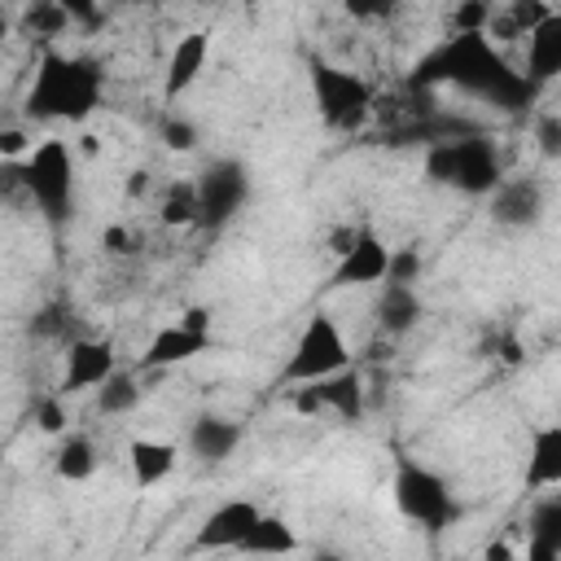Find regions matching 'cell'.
Segmentation results:
<instances>
[{
  "mask_svg": "<svg viewBox=\"0 0 561 561\" xmlns=\"http://www.w3.org/2000/svg\"><path fill=\"white\" fill-rule=\"evenodd\" d=\"M193 188H197V224L219 228V224H228V219L245 206V197H250V175H245L241 162L224 158V162H210Z\"/></svg>",
  "mask_w": 561,
  "mask_h": 561,
  "instance_id": "7",
  "label": "cell"
},
{
  "mask_svg": "<svg viewBox=\"0 0 561 561\" xmlns=\"http://www.w3.org/2000/svg\"><path fill=\"white\" fill-rule=\"evenodd\" d=\"M206 57H210V39H206L202 31H188L184 39H175L171 61H167V83H162V92H167V96H180L184 88H193V79L202 75Z\"/></svg>",
  "mask_w": 561,
  "mask_h": 561,
  "instance_id": "12",
  "label": "cell"
},
{
  "mask_svg": "<svg viewBox=\"0 0 561 561\" xmlns=\"http://www.w3.org/2000/svg\"><path fill=\"white\" fill-rule=\"evenodd\" d=\"M145 188H149V175H145V171H131V175H127V197H140Z\"/></svg>",
  "mask_w": 561,
  "mask_h": 561,
  "instance_id": "40",
  "label": "cell"
},
{
  "mask_svg": "<svg viewBox=\"0 0 561 561\" xmlns=\"http://www.w3.org/2000/svg\"><path fill=\"white\" fill-rule=\"evenodd\" d=\"M101 101V70L88 57L44 53L35 70V88L26 96V110L35 118H88Z\"/></svg>",
  "mask_w": 561,
  "mask_h": 561,
  "instance_id": "1",
  "label": "cell"
},
{
  "mask_svg": "<svg viewBox=\"0 0 561 561\" xmlns=\"http://www.w3.org/2000/svg\"><path fill=\"white\" fill-rule=\"evenodd\" d=\"M237 443H241V425L228 421V416H210V412H206V416H197L193 430H188L193 456H202V460H210V465L228 460V456L237 451Z\"/></svg>",
  "mask_w": 561,
  "mask_h": 561,
  "instance_id": "13",
  "label": "cell"
},
{
  "mask_svg": "<svg viewBox=\"0 0 561 561\" xmlns=\"http://www.w3.org/2000/svg\"><path fill=\"white\" fill-rule=\"evenodd\" d=\"M206 346H210V337H197V333H188V329L171 324V329L153 333L149 351L140 355V368H171V364H184V359L202 355Z\"/></svg>",
  "mask_w": 561,
  "mask_h": 561,
  "instance_id": "15",
  "label": "cell"
},
{
  "mask_svg": "<svg viewBox=\"0 0 561 561\" xmlns=\"http://www.w3.org/2000/svg\"><path fill=\"white\" fill-rule=\"evenodd\" d=\"M491 4L486 0H469V4H456L451 13V31L456 35H486V22H491Z\"/></svg>",
  "mask_w": 561,
  "mask_h": 561,
  "instance_id": "26",
  "label": "cell"
},
{
  "mask_svg": "<svg viewBox=\"0 0 561 561\" xmlns=\"http://www.w3.org/2000/svg\"><path fill=\"white\" fill-rule=\"evenodd\" d=\"M241 552H250V557H289L294 548H298V535H294V526L285 522V517H272V513H259L254 517V526L241 535V543H237Z\"/></svg>",
  "mask_w": 561,
  "mask_h": 561,
  "instance_id": "16",
  "label": "cell"
},
{
  "mask_svg": "<svg viewBox=\"0 0 561 561\" xmlns=\"http://www.w3.org/2000/svg\"><path fill=\"white\" fill-rule=\"evenodd\" d=\"M162 140H167V149L188 153V149L197 145V127H193L188 118H167V123H162Z\"/></svg>",
  "mask_w": 561,
  "mask_h": 561,
  "instance_id": "29",
  "label": "cell"
},
{
  "mask_svg": "<svg viewBox=\"0 0 561 561\" xmlns=\"http://www.w3.org/2000/svg\"><path fill=\"white\" fill-rule=\"evenodd\" d=\"M355 237H359V232H355V228H337V232H333V254H337V259H342V254H346V250H351V245H355Z\"/></svg>",
  "mask_w": 561,
  "mask_h": 561,
  "instance_id": "38",
  "label": "cell"
},
{
  "mask_svg": "<svg viewBox=\"0 0 561 561\" xmlns=\"http://www.w3.org/2000/svg\"><path fill=\"white\" fill-rule=\"evenodd\" d=\"M4 35H9V18L0 13V39H4Z\"/></svg>",
  "mask_w": 561,
  "mask_h": 561,
  "instance_id": "42",
  "label": "cell"
},
{
  "mask_svg": "<svg viewBox=\"0 0 561 561\" xmlns=\"http://www.w3.org/2000/svg\"><path fill=\"white\" fill-rule=\"evenodd\" d=\"M92 469H96V447H92V438L70 434V438L57 447V473H61L66 482H83V478H92Z\"/></svg>",
  "mask_w": 561,
  "mask_h": 561,
  "instance_id": "22",
  "label": "cell"
},
{
  "mask_svg": "<svg viewBox=\"0 0 561 561\" xmlns=\"http://www.w3.org/2000/svg\"><path fill=\"white\" fill-rule=\"evenodd\" d=\"M35 149V140L22 127H0V158H26Z\"/></svg>",
  "mask_w": 561,
  "mask_h": 561,
  "instance_id": "32",
  "label": "cell"
},
{
  "mask_svg": "<svg viewBox=\"0 0 561 561\" xmlns=\"http://www.w3.org/2000/svg\"><path fill=\"white\" fill-rule=\"evenodd\" d=\"M158 215H162V224H175V228L197 224V188L193 184H171L162 206H158Z\"/></svg>",
  "mask_w": 561,
  "mask_h": 561,
  "instance_id": "23",
  "label": "cell"
},
{
  "mask_svg": "<svg viewBox=\"0 0 561 561\" xmlns=\"http://www.w3.org/2000/svg\"><path fill=\"white\" fill-rule=\"evenodd\" d=\"M386 259H390V250L373 232H359L355 245L337 259L329 285H373V280H386Z\"/></svg>",
  "mask_w": 561,
  "mask_h": 561,
  "instance_id": "11",
  "label": "cell"
},
{
  "mask_svg": "<svg viewBox=\"0 0 561 561\" xmlns=\"http://www.w3.org/2000/svg\"><path fill=\"white\" fill-rule=\"evenodd\" d=\"M482 561H513V548H508L504 539H495V543H486V552H482Z\"/></svg>",
  "mask_w": 561,
  "mask_h": 561,
  "instance_id": "39",
  "label": "cell"
},
{
  "mask_svg": "<svg viewBox=\"0 0 561 561\" xmlns=\"http://www.w3.org/2000/svg\"><path fill=\"white\" fill-rule=\"evenodd\" d=\"M101 241H105V250H110V254H127V250H131V232H127V228H118V224H114V228H105V237H101Z\"/></svg>",
  "mask_w": 561,
  "mask_h": 561,
  "instance_id": "37",
  "label": "cell"
},
{
  "mask_svg": "<svg viewBox=\"0 0 561 561\" xmlns=\"http://www.w3.org/2000/svg\"><path fill=\"white\" fill-rule=\"evenodd\" d=\"M316 561H346V557H337V552H316Z\"/></svg>",
  "mask_w": 561,
  "mask_h": 561,
  "instance_id": "41",
  "label": "cell"
},
{
  "mask_svg": "<svg viewBox=\"0 0 561 561\" xmlns=\"http://www.w3.org/2000/svg\"><path fill=\"white\" fill-rule=\"evenodd\" d=\"M180 329H188V333H197V337H210V311H206V307H188L184 320H180Z\"/></svg>",
  "mask_w": 561,
  "mask_h": 561,
  "instance_id": "35",
  "label": "cell"
},
{
  "mask_svg": "<svg viewBox=\"0 0 561 561\" xmlns=\"http://www.w3.org/2000/svg\"><path fill=\"white\" fill-rule=\"evenodd\" d=\"M539 149H543L548 158L561 153V118H557V114H543V118H539Z\"/></svg>",
  "mask_w": 561,
  "mask_h": 561,
  "instance_id": "34",
  "label": "cell"
},
{
  "mask_svg": "<svg viewBox=\"0 0 561 561\" xmlns=\"http://www.w3.org/2000/svg\"><path fill=\"white\" fill-rule=\"evenodd\" d=\"M140 403V381H136V373H123V368H114L101 386H96V408L101 412H110V416H118V412H131Z\"/></svg>",
  "mask_w": 561,
  "mask_h": 561,
  "instance_id": "21",
  "label": "cell"
},
{
  "mask_svg": "<svg viewBox=\"0 0 561 561\" xmlns=\"http://www.w3.org/2000/svg\"><path fill=\"white\" fill-rule=\"evenodd\" d=\"M127 465H131V478L140 486H153L175 469V447L162 443V438H136L127 447Z\"/></svg>",
  "mask_w": 561,
  "mask_h": 561,
  "instance_id": "18",
  "label": "cell"
},
{
  "mask_svg": "<svg viewBox=\"0 0 561 561\" xmlns=\"http://www.w3.org/2000/svg\"><path fill=\"white\" fill-rule=\"evenodd\" d=\"M530 539H548V543H561V500L557 495H548V500H539L535 508H530Z\"/></svg>",
  "mask_w": 561,
  "mask_h": 561,
  "instance_id": "25",
  "label": "cell"
},
{
  "mask_svg": "<svg viewBox=\"0 0 561 561\" xmlns=\"http://www.w3.org/2000/svg\"><path fill=\"white\" fill-rule=\"evenodd\" d=\"M342 368H351V351H346V342H342V329L333 324V316L316 311V316L302 324L298 342H294V355H289V364H285V381L307 386V381H324V377H333V373H342Z\"/></svg>",
  "mask_w": 561,
  "mask_h": 561,
  "instance_id": "5",
  "label": "cell"
},
{
  "mask_svg": "<svg viewBox=\"0 0 561 561\" xmlns=\"http://www.w3.org/2000/svg\"><path fill=\"white\" fill-rule=\"evenodd\" d=\"M311 88H316V105L324 114L329 127H359L373 114V92L359 75L337 70L329 61L311 66Z\"/></svg>",
  "mask_w": 561,
  "mask_h": 561,
  "instance_id": "6",
  "label": "cell"
},
{
  "mask_svg": "<svg viewBox=\"0 0 561 561\" xmlns=\"http://www.w3.org/2000/svg\"><path fill=\"white\" fill-rule=\"evenodd\" d=\"M377 320H381L386 333H408L421 320V298L403 285H386L381 298H377Z\"/></svg>",
  "mask_w": 561,
  "mask_h": 561,
  "instance_id": "20",
  "label": "cell"
},
{
  "mask_svg": "<svg viewBox=\"0 0 561 561\" xmlns=\"http://www.w3.org/2000/svg\"><path fill=\"white\" fill-rule=\"evenodd\" d=\"M66 408H61V399H39L35 403V425L44 430V434H61L66 430Z\"/></svg>",
  "mask_w": 561,
  "mask_h": 561,
  "instance_id": "30",
  "label": "cell"
},
{
  "mask_svg": "<svg viewBox=\"0 0 561 561\" xmlns=\"http://www.w3.org/2000/svg\"><path fill=\"white\" fill-rule=\"evenodd\" d=\"M114 346L110 342H96V337H75L70 351H66V377H61V390H92L101 386L110 373H114Z\"/></svg>",
  "mask_w": 561,
  "mask_h": 561,
  "instance_id": "9",
  "label": "cell"
},
{
  "mask_svg": "<svg viewBox=\"0 0 561 561\" xmlns=\"http://www.w3.org/2000/svg\"><path fill=\"white\" fill-rule=\"evenodd\" d=\"M294 412H298V416H320V412H324V399H320V386H316V381L294 386Z\"/></svg>",
  "mask_w": 561,
  "mask_h": 561,
  "instance_id": "33",
  "label": "cell"
},
{
  "mask_svg": "<svg viewBox=\"0 0 561 561\" xmlns=\"http://www.w3.org/2000/svg\"><path fill=\"white\" fill-rule=\"evenodd\" d=\"M66 324H70V316H66L61 307H44V311L31 320V333H35V337H61Z\"/></svg>",
  "mask_w": 561,
  "mask_h": 561,
  "instance_id": "31",
  "label": "cell"
},
{
  "mask_svg": "<svg viewBox=\"0 0 561 561\" xmlns=\"http://www.w3.org/2000/svg\"><path fill=\"white\" fill-rule=\"evenodd\" d=\"M543 215V188L535 180H500L491 197V219L508 228H530Z\"/></svg>",
  "mask_w": 561,
  "mask_h": 561,
  "instance_id": "10",
  "label": "cell"
},
{
  "mask_svg": "<svg viewBox=\"0 0 561 561\" xmlns=\"http://www.w3.org/2000/svg\"><path fill=\"white\" fill-rule=\"evenodd\" d=\"M316 386H320L324 412H333L342 421H359L364 416V381H359L355 368H342V373H333V377H324Z\"/></svg>",
  "mask_w": 561,
  "mask_h": 561,
  "instance_id": "17",
  "label": "cell"
},
{
  "mask_svg": "<svg viewBox=\"0 0 561 561\" xmlns=\"http://www.w3.org/2000/svg\"><path fill=\"white\" fill-rule=\"evenodd\" d=\"M66 26H70L66 9H61V4H48V0H39V4H31V9L22 13V31H31V35H44V39H53V35H66Z\"/></svg>",
  "mask_w": 561,
  "mask_h": 561,
  "instance_id": "24",
  "label": "cell"
},
{
  "mask_svg": "<svg viewBox=\"0 0 561 561\" xmlns=\"http://www.w3.org/2000/svg\"><path fill=\"white\" fill-rule=\"evenodd\" d=\"M394 504H399L403 517L421 522V526L434 530V535L460 513V504L451 500L447 482H443L434 469L416 465L412 456H399V465H394Z\"/></svg>",
  "mask_w": 561,
  "mask_h": 561,
  "instance_id": "4",
  "label": "cell"
},
{
  "mask_svg": "<svg viewBox=\"0 0 561 561\" xmlns=\"http://www.w3.org/2000/svg\"><path fill=\"white\" fill-rule=\"evenodd\" d=\"M259 513H263V508H259L254 500H228V504H219V508L197 526L193 548H197V552L237 548V543H241V535L254 526V517H259Z\"/></svg>",
  "mask_w": 561,
  "mask_h": 561,
  "instance_id": "8",
  "label": "cell"
},
{
  "mask_svg": "<svg viewBox=\"0 0 561 561\" xmlns=\"http://www.w3.org/2000/svg\"><path fill=\"white\" fill-rule=\"evenodd\" d=\"M526 482L530 486H557L561 482V425H543L530 443L526 460Z\"/></svg>",
  "mask_w": 561,
  "mask_h": 561,
  "instance_id": "19",
  "label": "cell"
},
{
  "mask_svg": "<svg viewBox=\"0 0 561 561\" xmlns=\"http://www.w3.org/2000/svg\"><path fill=\"white\" fill-rule=\"evenodd\" d=\"M526 83H543L561 70V13H552L543 26L526 35Z\"/></svg>",
  "mask_w": 561,
  "mask_h": 561,
  "instance_id": "14",
  "label": "cell"
},
{
  "mask_svg": "<svg viewBox=\"0 0 561 561\" xmlns=\"http://www.w3.org/2000/svg\"><path fill=\"white\" fill-rule=\"evenodd\" d=\"M526 561H561V543L530 539V543H526Z\"/></svg>",
  "mask_w": 561,
  "mask_h": 561,
  "instance_id": "36",
  "label": "cell"
},
{
  "mask_svg": "<svg viewBox=\"0 0 561 561\" xmlns=\"http://www.w3.org/2000/svg\"><path fill=\"white\" fill-rule=\"evenodd\" d=\"M22 171V188L35 197V206L44 210L48 224H66L70 202H75V171H70V149L61 140H39Z\"/></svg>",
  "mask_w": 561,
  "mask_h": 561,
  "instance_id": "3",
  "label": "cell"
},
{
  "mask_svg": "<svg viewBox=\"0 0 561 561\" xmlns=\"http://www.w3.org/2000/svg\"><path fill=\"white\" fill-rule=\"evenodd\" d=\"M425 171L443 184H456L460 193H495L500 188V158L491 149V140L482 136H465V140H434Z\"/></svg>",
  "mask_w": 561,
  "mask_h": 561,
  "instance_id": "2",
  "label": "cell"
},
{
  "mask_svg": "<svg viewBox=\"0 0 561 561\" xmlns=\"http://www.w3.org/2000/svg\"><path fill=\"white\" fill-rule=\"evenodd\" d=\"M552 13H557L552 4H539V0H513L504 18L513 22V31H517V35H530V31H535V26H543Z\"/></svg>",
  "mask_w": 561,
  "mask_h": 561,
  "instance_id": "27",
  "label": "cell"
},
{
  "mask_svg": "<svg viewBox=\"0 0 561 561\" xmlns=\"http://www.w3.org/2000/svg\"><path fill=\"white\" fill-rule=\"evenodd\" d=\"M416 276H421V254L416 250H390V259H386V285L412 289Z\"/></svg>",
  "mask_w": 561,
  "mask_h": 561,
  "instance_id": "28",
  "label": "cell"
}]
</instances>
